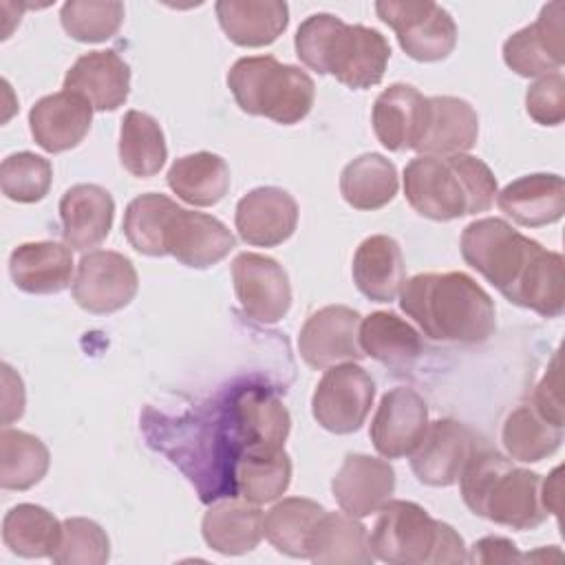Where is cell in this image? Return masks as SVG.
<instances>
[{
    "instance_id": "2",
    "label": "cell",
    "mask_w": 565,
    "mask_h": 565,
    "mask_svg": "<svg viewBox=\"0 0 565 565\" xmlns=\"http://www.w3.org/2000/svg\"><path fill=\"white\" fill-rule=\"evenodd\" d=\"M402 311L435 342L481 344L497 327L490 294L463 271H428L404 282Z\"/></svg>"
},
{
    "instance_id": "17",
    "label": "cell",
    "mask_w": 565,
    "mask_h": 565,
    "mask_svg": "<svg viewBox=\"0 0 565 565\" xmlns=\"http://www.w3.org/2000/svg\"><path fill=\"white\" fill-rule=\"evenodd\" d=\"M428 426L424 397L406 386H395L382 395L371 422V441L386 459L406 457L415 450Z\"/></svg>"
},
{
    "instance_id": "9",
    "label": "cell",
    "mask_w": 565,
    "mask_h": 565,
    "mask_svg": "<svg viewBox=\"0 0 565 565\" xmlns=\"http://www.w3.org/2000/svg\"><path fill=\"white\" fill-rule=\"evenodd\" d=\"M373 397L375 384L371 375L362 366L344 362L329 366L320 377L311 397V413L324 430L349 435L362 428Z\"/></svg>"
},
{
    "instance_id": "19",
    "label": "cell",
    "mask_w": 565,
    "mask_h": 565,
    "mask_svg": "<svg viewBox=\"0 0 565 565\" xmlns=\"http://www.w3.org/2000/svg\"><path fill=\"white\" fill-rule=\"evenodd\" d=\"M234 225L247 245L276 247L296 232L298 203L282 188H254L236 203Z\"/></svg>"
},
{
    "instance_id": "38",
    "label": "cell",
    "mask_w": 565,
    "mask_h": 565,
    "mask_svg": "<svg viewBox=\"0 0 565 565\" xmlns=\"http://www.w3.org/2000/svg\"><path fill=\"white\" fill-rule=\"evenodd\" d=\"M46 444L24 430L4 426L0 433V486L4 490H29L49 472Z\"/></svg>"
},
{
    "instance_id": "23",
    "label": "cell",
    "mask_w": 565,
    "mask_h": 565,
    "mask_svg": "<svg viewBox=\"0 0 565 565\" xmlns=\"http://www.w3.org/2000/svg\"><path fill=\"white\" fill-rule=\"evenodd\" d=\"M115 218V201L110 192L97 183H77L60 199L62 236L71 249L86 252L97 247L110 234Z\"/></svg>"
},
{
    "instance_id": "26",
    "label": "cell",
    "mask_w": 565,
    "mask_h": 565,
    "mask_svg": "<svg viewBox=\"0 0 565 565\" xmlns=\"http://www.w3.org/2000/svg\"><path fill=\"white\" fill-rule=\"evenodd\" d=\"M351 274L358 291L369 300H395L406 282V265L399 243L386 234L364 238L353 254Z\"/></svg>"
},
{
    "instance_id": "3",
    "label": "cell",
    "mask_w": 565,
    "mask_h": 565,
    "mask_svg": "<svg viewBox=\"0 0 565 565\" xmlns=\"http://www.w3.org/2000/svg\"><path fill=\"white\" fill-rule=\"evenodd\" d=\"M298 60L340 84L362 90L382 82L391 46L386 38L364 24H347L331 13L309 15L294 38Z\"/></svg>"
},
{
    "instance_id": "10",
    "label": "cell",
    "mask_w": 565,
    "mask_h": 565,
    "mask_svg": "<svg viewBox=\"0 0 565 565\" xmlns=\"http://www.w3.org/2000/svg\"><path fill=\"white\" fill-rule=\"evenodd\" d=\"M71 289L73 300L84 311L106 316L130 305L139 289V276L128 256L110 249H95L79 258Z\"/></svg>"
},
{
    "instance_id": "46",
    "label": "cell",
    "mask_w": 565,
    "mask_h": 565,
    "mask_svg": "<svg viewBox=\"0 0 565 565\" xmlns=\"http://www.w3.org/2000/svg\"><path fill=\"white\" fill-rule=\"evenodd\" d=\"M470 563H483V565H494V563H519L523 561V554H519L516 545L510 539L503 536H486L477 541L470 547L468 554Z\"/></svg>"
},
{
    "instance_id": "13",
    "label": "cell",
    "mask_w": 565,
    "mask_h": 565,
    "mask_svg": "<svg viewBox=\"0 0 565 565\" xmlns=\"http://www.w3.org/2000/svg\"><path fill=\"white\" fill-rule=\"evenodd\" d=\"M234 291L241 309L260 324H276L291 307L289 276L271 256L243 252L232 263Z\"/></svg>"
},
{
    "instance_id": "8",
    "label": "cell",
    "mask_w": 565,
    "mask_h": 565,
    "mask_svg": "<svg viewBox=\"0 0 565 565\" xmlns=\"http://www.w3.org/2000/svg\"><path fill=\"white\" fill-rule=\"evenodd\" d=\"M375 13L395 31L402 51L417 62H439L455 51L457 24L437 2L382 0L375 2Z\"/></svg>"
},
{
    "instance_id": "18",
    "label": "cell",
    "mask_w": 565,
    "mask_h": 565,
    "mask_svg": "<svg viewBox=\"0 0 565 565\" xmlns=\"http://www.w3.org/2000/svg\"><path fill=\"white\" fill-rule=\"evenodd\" d=\"M331 492L342 512L364 519L380 512L391 501L395 492V470L386 459L351 452L331 479Z\"/></svg>"
},
{
    "instance_id": "6",
    "label": "cell",
    "mask_w": 565,
    "mask_h": 565,
    "mask_svg": "<svg viewBox=\"0 0 565 565\" xmlns=\"http://www.w3.org/2000/svg\"><path fill=\"white\" fill-rule=\"evenodd\" d=\"M375 558L391 565L466 563L463 539L452 525L433 519L422 505L404 499L388 501L369 534Z\"/></svg>"
},
{
    "instance_id": "11",
    "label": "cell",
    "mask_w": 565,
    "mask_h": 565,
    "mask_svg": "<svg viewBox=\"0 0 565 565\" xmlns=\"http://www.w3.org/2000/svg\"><path fill=\"white\" fill-rule=\"evenodd\" d=\"M227 415L241 455L285 448L291 417L287 406L269 388L243 386L234 391Z\"/></svg>"
},
{
    "instance_id": "45",
    "label": "cell",
    "mask_w": 565,
    "mask_h": 565,
    "mask_svg": "<svg viewBox=\"0 0 565 565\" xmlns=\"http://www.w3.org/2000/svg\"><path fill=\"white\" fill-rule=\"evenodd\" d=\"M534 411L547 422L563 426V397H561V358H552L543 380L534 391Z\"/></svg>"
},
{
    "instance_id": "30",
    "label": "cell",
    "mask_w": 565,
    "mask_h": 565,
    "mask_svg": "<svg viewBox=\"0 0 565 565\" xmlns=\"http://www.w3.org/2000/svg\"><path fill=\"white\" fill-rule=\"evenodd\" d=\"M307 558L318 565H371L366 527L347 512H324L307 541Z\"/></svg>"
},
{
    "instance_id": "32",
    "label": "cell",
    "mask_w": 565,
    "mask_h": 565,
    "mask_svg": "<svg viewBox=\"0 0 565 565\" xmlns=\"http://www.w3.org/2000/svg\"><path fill=\"white\" fill-rule=\"evenodd\" d=\"M168 188L185 203L196 207L216 205L230 190V166L221 154L192 152L179 157L168 174Z\"/></svg>"
},
{
    "instance_id": "25",
    "label": "cell",
    "mask_w": 565,
    "mask_h": 565,
    "mask_svg": "<svg viewBox=\"0 0 565 565\" xmlns=\"http://www.w3.org/2000/svg\"><path fill=\"white\" fill-rule=\"evenodd\" d=\"M9 274L20 291L49 296L64 291L73 280V254L55 241L22 243L9 256Z\"/></svg>"
},
{
    "instance_id": "34",
    "label": "cell",
    "mask_w": 565,
    "mask_h": 565,
    "mask_svg": "<svg viewBox=\"0 0 565 565\" xmlns=\"http://www.w3.org/2000/svg\"><path fill=\"white\" fill-rule=\"evenodd\" d=\"M60 536L62 523L35 503H18L2 519V543L24 558H51Z\"/></svg>"
},
{
    "instance_id": "15",
    "label": "cell",
    "mask_w": 565,
    "mask_h": 565,
    "mask_svg": "<svg viewBox=\"0 0 565 565\" xmlns=\"http://www.w3.org/2000/svg\"><path fill=\"white\" fill-rule=\"evenodd\" d=\"M360 313L347 305H327L313 311L298 335L300 358L318 371L364 358L360 347Z\"/></svg>"
},
{
    "instance_id": "1",
    "label": "cell",
    "mask_w": 565,
    "mask_h": 565,
    "mask_svg": "<svg viewBox=\"0 0 565 565\" xmlns=\"http://www.w3.org/2000/svg\"><path fill=\"white\" fill-rule=\"evenodd\" d=\"M461 256L510 302L556 318L565 309L563 256L516 232L508 221L477 218L461 232Z\"/></svg>"
},
{
    "instance_id": "16",
    "label": "cell",
    "mask_w": 565,
    "mask_h": 565,
    "mask_svg": "<svg viewBox=\"0 0 565 565\" xmlns=\"http://www.w3.org/2000/svg\"><path fill=\"white\" fill-rule=\"evenodd\" d=\"M163 245L181 265L207 269L236 247V238L218 218L177 205L166 223Z\"/></svg>"
},
{
    "instance_id": "36",
    "label": "cell",
    "mask_w": 565,
    "mask_h": 565,
    "mask_svg": "<svg viewBox=\"0 0 565 565\" xmlns=\"http://www.w3.org/2000/svg\"><path fill=\"white\" fill-rule=\"evenodd\" d=\"M327 510L305 497H287L263 516V536L291 558H307V541Z\"/></svg>"
},
{
    "instance_id": "28",
    "label": "cell",
    "mask_w": 565,
    "mask_h": 565,
    "mask_svg": "<svg viewBox=\"0 0 565 565\" xmlns=\"http://www.w3.org/2000/svg\"><path fill=\"white\" fill-rule=\"evenodd\" d=\"M214 11L227 40L245 49L276 42L289 24V7L280 0H221Z\"/></svg>"
},
{
    "instance_id": "20",
    "label": "cell",
    "mask_w": 565,
    "mask_h": 565,
    "mask_svg": "<svg viewBox=\"0 0 565 565\" xmlns=\"http://www.w3.org/2000/svg\"><path fill=\"white\" fill-rule=\"evenodd\" d=\"M479 137L477 110L461 97H426V115L415 152L426 157L466 154Z\"/></svg>"
},
{
    "instance_id": "42",
    "label": "cell",
    "mask_w": 565,
    "mask_h": 565,
    "mask_svg": "<svg viewBox=\"0 0 565 565\" xmlns=\"http://www.w3.org/2000/svg\"><path fill=\"white\" fill-rule=\"evenodd\" d=\"M62 29L77 42L95 44L110 40L124 22L121 2H95V0H71L60 11Z\"/></svg>"
},
{
    "instance_id": "35",
    "label": "cell",
    "mask_w": 565,
    "mask_h": 565,
    "mask_svg": "<svg viewBox=\"0 0 565 565\" xmlns=\"http://www.w3.org/2000/svg\"><path fill=\"white\" fill-rule=\"evenodd\" d=\"M168 159L166 137L154 117L128 110L119 128V161L132 177H154Z\"/></svg>"
},
{
    "instance_id": "27",
    "label": "cell",
    "mask_w": 565,
    "mask_h": 565,
    "mask_svg": "<svg viewBox=\"0 0 565 565\" xmlns=\"http://www.w3.org/2000/svg\"><path fill=\"white\" fill-rule=\"evenodd\" d=\"M426 97L411 84H391L373 104V130L391 152L413 150L424 126Z\"/></svg>"
},
{
    "instance_id": "41",
    "label": "cell",
    "mask_w": 565,
    "mask_h": 565,
    "mask_svg": "<svg viewBox=\"0 0 565 565\" xmlns=\"http://www.w3.org/2000/svg\"><path fill=\"white\" fill-rule=\"evenodd\" d=\"M53 181V166L49 159L22 150L9 154L0 166V188L9 201L38 203L42 201Z\"/></svg>"
},
{
    "instance_id": "47",
    "label": "cell",
    "mask_w": 565,
    "mask_h": 565,
    "mask_svg": "<svg viewBox=\"0 0 565 565\" xmlns=\"http://www.w3.org/2000/svg\"><path fill=\"white\" fill-rule=\"evenodd\" d=\"M24 413V386L20 375L2 364V424L9 426L13 419H20Z\"/></svg>"
},
{
    "instance_id": "12",
    "label": "cell",
    "mask_w": 565,
    "mask_h": 565,
    "mask_svg": "<svg viewBox=\"0 0 565 565\" xmlns=\"http://www.w3.org/2000/svg\"><path fill=\"white\" fill-rule=\"evenodd\" d=\"M479 450L477 435L457 419L428 422L411 452V470L419 483L446 488L459 481L466 463Z\"/></svg>"
},
{
    "instance_id": "4",
    "label": "cell",
    "mask_w": 565,
    "mask_h": 565,
    "mask_svg": "<svg viewBox=\"0 0 565 565\" xmlns=\"http://www.w3.org/2000/svg\"><path fill=\"white\" fill-rule=\"evenodd\" d=\"M497 179L488 163L472 154L411 159L404 168L408 205L430 221H455L488 212L497 199Z\"/></svg>"
},
{
    "instance_id": "24",
    "label": "cell",
    "mask_w": 565,
    "mask_h": 565,
    "mask_svg": "<svg viewBox=\"0 0 565 565\" xmlns=\"http://www.w3.org/2000/svg\"><path fill=\"white\" fill-rule=\"evenodd\" d=\"M499 210L523 227H543L565 214V181L558 174L536 172L508 183L497 192Z\"/></svg>"
},
{
    "instance_id": "21",
    "label": "cell",
    "mask_w": 565,
    "mask_h": 565,
    "mask_svg": "<svg viewBox=\"0 0 565 565\" xmlns=\"http://www.w3.org/2000/svg\"><path fill=\"white\" fill-rule=\"evenodd\" d=\"M93 106L68 90L46 95L29 110V128L35 143L51 152H66L84 141L90 130Z\"/></svg>"
},
{
    "instance_id": "7",
    "label": "cell",
    "mask_w": 565,
    "mask_h": 565,
    "mask_svg": "<svg viewBox=\"0 0 565 565\" xmlns=\"http://www.w3.org/2000/svg\"><path fill=\"white\" fill-rule=\"evenodd\" d=\"M227 88L247 115L267 117L282 126L305 119L313 106V79L298 66L274 55L241 57L227 71Z\"/></svg>"
},
{
    "instance_id": "40",
    "label": "cell",
    "mask_w": 565,
    "mask_h": 565,
    "mask_svg": "<svg viewBox=\"0 0 565 565\" xmlns=\"http://www.w3.org/2000/svg\"><path fill=\"white\" fill-rule=\"evenodd\" d=\"M177 203L159 192L135 196L124 212V236L130 247L146 256H166L163 232Z\"/></svg>"
},
{
    "instance_id": "39",
    "label": "cell",
    "mask_w": 565,
    "mask_h": 565,
    "mask_svg": "<svg viewBox=\"0 0 565 565\" xmlns=\"http://www.w3.org/2000/svg\"><path fill=\"white\" fill-rule=\"evenodd\" d=\"M236 492L252 503H269L282 497L291 483V459L282 450L243 452L236 461Z\"/></svg>"
},
{
    "instance_id": "33",
    "label": "cell",
    "mask_w": 565,
    "mask_h": 565,
    "mask_svg": "<svg viewBox=\"0 0 565 565\" xmlns=\"http://www.w3.org/2000/svg\"><path fill=\"white\" fill-rule=\"evenodd\" d=\"M397 168L377 152H366L349 161L340 174V194L353 207L373 212L388 205L397 194Z\"/></svg>"
},
{
    "instance_id": "44",
    "label": "cell",
    "mask_w": 565,
    "mask_h": 565,
    "mask_svg": "<svg viewBox=\"0 0 565 565\" xmlns=\"http://www.w3.org/2000/svg\"><path fill=\"white\" fill-rule=\"evenodd\" d=\"M525 110L541 126H558L565 119V77L552 73L539 77L525 93Z\"/></svg>"
},
{
    "instance_id": "43",
    "label": "cell",
    "mask_w": 565,
    "mask_h": 565,
    "mask_svg": "<svg viewBox=\"0 0 565 565\" xmlns=\"http://www.w3.org/2000/svg\"><path fill=\"white\" fill-rule=\"evenodd\" d=\"M110 556V541L104 527L84 516L62 521V536L51 554L57 565H104Z\"/></svg>"
},
{
    "instance_id": "37",
    "label": "cell",
    "mask_w": 565,
    "mask_h": 565,
    "mask_svg": "<svg viewBox=\"0 0 565 565\" xmlns=\"http://www.w3.org/2000/svg\"><path fill=\"white\" fill-rule=\"evenodd\" d=\"M501 441L510 459L536 463L561 448L563 426L541 417L534 406H516L503 422Z\"/></svg>"
},
{
    "instance_id": "5",
    "label": "cell",
    "mask_w": 565,
    "mask_h": 565,
    "mask_svg": "<svg viewBox=\"0 0 565 565\" xmlns=\"http://www.w3.org/2000/svg\"><path fill=\"white\" fill-rule=\"evenodd\" d=\"M541 481V475L516 468L508 457L488 448H479L459 477L470 512L512 530H534L547 521Z\"/></svg>"
},
{
    "instance_id": "48",
    "label": "cell",
    "mask_w": 565,
    "mask_h": 565,
    "mask_svg": "<svg viewBox=\"0 0 565 565\" xmlns=\"http://www.w3.org/2000/svg\"><path fill=\"white\" fill-rule=\"evenodd\" d=\"M561 466L552 470V475L541 481V501L550 514H561Z\"/></svg>"
},
{
    "instance_id": "14",
    "label": "cell",
    "mask_w": 565,
    "mask_h": 565,
    "mask_svg": "<svg viewBox=\"0 0 565 565\" xmlns=\"http://www.w3.org/2000/svg\"><path fill=\"white\" fill-rule=\"evenodd\" d=\"M565 4L550 2L536 22L512 33L503 42V62L521 77H545L558 73L565 62Z\"/></svg>"
},
{
    "instance_id": "22",
    "label": "cell",
    "mask_w": 565,
    "mask_h": 565,
    "mask_svg": "<svg viewBox=\"0 0 565 565\" xmlns=\"http://www.w3.org/2000/svg\"><path fill=\"white\" fill-rule=\"evenodd\" d=\"M64 90L84 97L93 110H117L130 93V66L115 51H88L66 71Z\"/></svg>"
},
{
    "instance_id": "29",
    "label": "cell",
    "mask_w": 565,
    "mask_h": 565,
    "mask_svg": "<svg viewBox=\"0 0 565 565\" xmlns=\"http://www.w3.org/2000/svg\"><path fill=\"white\" fill-rule=\"evenodd\" d=\"M201 534L210 550L238 556L252 552L263 539V512L247 499H223L207 508L201 521Z\"/></svg>"
},
{
    "instance_id": "31",
    "label": "cell",
    "mask_w": 565,
    "mask_h": 565,
    "mask_svg": "<svg viewBox=\"0 0 565 565\" xmlns=\"http://www.w3.org/2000/svg\"><path fill=\"white\" fill-rule=\"evenodd\" d=\"M358 338L364 355L393 371H408L422 353L419 333L391 311H373L362 318Z\"/></svg>"
}]
</instances>
